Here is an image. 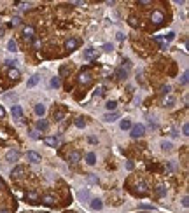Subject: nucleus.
<instances>
[{"label":"nucleus","mask_w":189,"mask_h":213,"mask_svg":"<svg viewBox=\"0 0 189 213\" xmlns=\"http://www.w3.org/2000/svg\"><path fill=\"white\" fill-rule=\"evenodd\" d=\"M144 133H145L144 124H135V126H131V138H142Z\"/></svg>","instance_id":"f257e3e1"},{"label":"nucleus","mask_w":189,"mask_h":213,"mask_svg":"<svg viewBox=\"0 0 189 213\" xmlns=\"http://www.w3.org/2000/svg\"><path fill=\"white\" fill-rule=\"evenodd\" d=\"M151 21H152V25L159 26L161 23L165 21V14H163V12H159V11H154L152 14H151Z\"/></svg>","instance_id":"f03ea898"},{"label":"nucleus","mask_w":189,"mask_h":213,"mask_svg":"<svg viewBox=\"0 0 189 213\" xmlns=\"http://www.w3.org/2000/svg\"><path fill=\"white\" fill-rule=\"evenodd\" d=\"M23 37H25V40H33L35 37V28L33 26H30V25H26V26H23Z\"/></svg>","instance_id":"7ed1b4c3"},{"label":"nucleus","mask_w":189,"mask_h":213,"mask_svg":"<svg viewBox=\"0 0 189 213\" xmlns=\"http://www.w3.org/2000/svg\"><path fill=\"white\" fill-rule=\"evenodd\" d=\"M91 72L89 70H82L81 73H79V77H77V80L81 82V84H89L91 82Z\"/></svg>","instance_id":"20e7f679"},{"label":"nucleus","mask_w":189,"mask_h":213,"mask_svg":"<svg viewBox=\"0 0 189 213\" xmlns=\"http://www.w3.org/2000/svg\"><path fill=\"white\" fill-rule=\"evenodd\" d=\"M40 201H42V205H46V206H53L56 203V198L54 196H51V194H44L40 198Z\"/></svg>","instance_id":"39448f33"},{"label":"nucleus","mask_w":189,"mask_h":213,"mask_svg":"<svg viewBox=\"0 0 189 213\" xmlns=\"http://www.w3.org/2000/svg\"><path fill=\"white\" fill-rule=\"evenodd\" d=\"M126 77H128V68L119 66L117 70H116V79H117V80H124Z\"/></svg>","instance_id":"423d86ee"},{"label":"nucleus","mask_w":189,"mask_h":213,"mask_svg":"<svg viewBox=\"0 0 189 213\" xmlns=\"http://www.w3.org/2000/svg\"><path fill=\"white\" fill-rule=\"evenodd\" d=\"M26 159L30 161V163H40V154H37V152H33V150H30V152H26Z\"/></svg>","instance_id":"0eeeda50"},{"label":"nucleus","mask_w":189,"mask_h":213,"mask_svg":"<svg viewBox=\"0 0 189 213\" xmlns=\"http://www.w3.org/2000/svg\"><path fill=\"white\" fill-rule=\"evenodd\" d=\"M79 161H81V152L74 150V152H70L68 154V163L70 164H77Z\"/></svg>","instance_id":"6e6552de"},{"label":"nucleus","mask_w":189,"mask_h":213,"mask_svg":"<svg viewBox=\"0 0 189 213\" xmlns=\"http://www.w3.org/2000/svg\"><path fill=\"white\" fill-rule=\"evenodd\" d=\"M25 166H16V168H14L12 170V173H11V177L12 178H21L23 177V175H25Z\"/></svg>","instance_id":"1a4fd4ad"},{"label":"nucleus","mask_w":189,"mask_h":213,"mask_svg":"<svg viewBox=\"0 0 189 213\" xmlns=\"http://www.w3.org/2000/svg\"><path fill=\"white\" fill-rule=\"evenodd\" d=\"M135 189H137V194H138V196H145L147 194V184L145 182H138V184L135 185Z\"/></svg>","instance_id":"9d476101"},{"label":"nucleus","mask_w":189,"mask_h":213,"mask_svg":"<svg viewBox=\"0 0 189 213\" xmlns=\"http://www.w3.org/2000/svg\"><path fill=\"white\" fill-rule=\"evenodd\" d=\"M77 46H79V40H77V39H68V40H67V44H65V47H67L68 51L77 49Z\"/></svg>","instance_id":"9b49d317"},{"label":"nucleus","mask_w":189,"mask_h":213,"mask_svg":"<svg viewBox=\"0 0 189 213\" xmlns=\"http://www.w3.org/2000/svg\"><path fill=\"white\" fill-rule=\"evenodd\" d=\"M44 143L49 145V147H56V145L60 143V140H58L56 136H47V138H44Z\"/></svg>","instance_id":"f8f14e48"},{"label":"nucleus","mask_w":189,"mask_h":213,"mask_svg":"<svg viewBox=\"0 0 189 213\" xmlns=\"http://www.w3.org/2000/svg\"><path fill=\"white\" fill-rule=\"evenodd\" d=\"M5 159L7 161H16V159H19V152L18 150H9L5 154Z\"/></svg>","instance_id":"ddd939ff"},{"label":"nucleus","mask_w":189,"mask_h":213,"mask_svg":"<svg viewBox=\"0 0 189 213\" xmlns=\"http://www.w3.org/2000/svg\"><path fill=\"white\" fill-rule=\"evenodd\" d=\"M7 75H9L11 80H18V79H19V70H18V68H11Z\"/></svg>","instance_id":"4468645a"},{"label":"nucleus","mask_w":189,"mask_h":213,"mask_svg":"<svg viewBox=\"0 0 189 213\" xmlns=\"http://www.w3.org/2000/svg\"><path fill=\"white\" fill-rule=\"evenodd\" d=\"M91 208L98 211V210H102V208H103V203H102L100 199H91Z\"/></svg>","instance_id":"2eb2a0df"},{"label":"nucleus","mask_w":189,"mask_h":213,"mask_svg":"<svg viewBox=\"0 0 189 213\" xmlns=\"http://www.w3.org/2000/svg\"><path fill=\"white\" fill-rule=\"evenodd\" d=\"M11 112H12V117H14V119H21V114H23V112H21V106L19 105H14Z\"/></svg>","instance_id":"dca6fc26"},{"label":"nucleus","mask_w":189,"mask_h":213,"mask_svg":"<svg viewBox=\"0 0 189 213\" xmlns=\"http://www.w3.org/2000/svg\"><path fill=\"white\" fill-rule=\"evenodd\" d=\"M49 128V122L44 121V119H39L37 121V129H40V131H46V129Z\"/></svg>","instance_id":"f3484780"},{"label":"nucleus","mask_w":189,"mask_h":213,"mask_svg":"<svg viewBox=\"0 0 189 213\" xmlns=\"http://www.w3.org/2000/svg\"><path fill=\"white\" fill-rule=\"evenodd\" d=\"M26 199L28 201H39V194H37V191H28L26 192Z\"/></svg>","instance_id":"a211bd4d"},{"label":"nucleus","mask_w":189,"mask_h":213,"mask_svg":"<svg viewBox=\"0 0 189 213\" xmlns=\"http://www.w3.org/2000/svg\"><path fill=\"white\" fill-rule=\"evenodd\" d=\"M156 196H158V198H165V196H166V187H165V185H158Z\"/></svg>","instance_id":"6ab92c4d"},{"label":"nucleus","mask_w":189,"mask_h":213,"mask_svg":"<svg viewBox=\"0 0 189 213\" xmlns=\"http://www.w3.org/2000/svg\"><path fill=\"white\" fill-rule=\"evenodd\" d=\"M117 117H119V114H117V112H112V114L109 112V114H107V115L103 117V121H107V122H114L116 119H117Z\"/></svg>","instance_id":"aec40b11"},{"label":"nucleus","mask_w":189,"mask_h":213,"mask_svg":"<svg viewBox=\"0 0 189 213\" xmlns=\"http://www.w3.org/2000/svg\"><path fill=\"white\" fill-rule=\"evenodd\" d=\"M7 49L11 51V52H16V51H18V44H16L14 39H11V40L7 42Z\"/></svg>","instance_id":"412c9836"},{"label":"nucleus","mask_w":189,"mask_h":213,"mask_svg":"<svg viewBox=\"0 0 189 213\" xmlns=\"http://www.w3.org/2000/svg\"><path fill=\"white\" fill-rule=\"evenodd\" d=\"M35 114H37V115H40V117H42V115L46 114V106H44V105H40V103H39V105H35Z\"/></svg>","instance_id":"4be33fe9"},{"label":"nucleus","mask_w":189,"mask_h":213,"mask_svg":"<svg viewBox=\"0 0 189 213\" xmlns=\"http://www.w3.org/2000/svg\"><path fill=\"white\" fill-rule=\"evenodd\" d=\"M96 56V51L95 49H86L84 51V58H86V59H91V58H95Z\"/></svg>","instance_id":"5701e85b"},{"label":"nucleus","mask_w":189,"mask_h":213,"mask_svg":"<svg viewBox=\"0 0 189 213\" xmlns=\"http://www.w3.org/2000/svg\"><path fill=\"white\" fill-rule=\"evenodd\" d=\"M86 163H88V164H91V166H93V164L96 163V156H95L93 152H89V154L86 156Z\"/></svg>","instance_id":"b1692460"},{"label":"nucleus","mask_w":189,"mask_h":213,"mask_svg":"<svg viewBox=\"0 0 189 213\" xmlns=\"http://www.w3.org/2000/svg\"><path fill=\"white\" fill-rule=\"evenodd\" d=\"M79 199H81V201H88V199H89V192H88V189H82V191L79 192Z\"/></svg>","instance_id":"393cba45"},{"label":"nucleus","mask_w":189,"mask_h":213,"mask_svg":"<svg viewBox=\"0 0 189 213\" xmlns=\"http://www.w3.org/2000/svg\"><path fill=\"white\" fill-rule=\"evenodd\" d=\"M39 79H40L39 75H33V77H30V79H28V82H26V86H28V87H33V86L39 82Z\"/></svg>","instance_id":"a878e982"},{"label":"nucleus","mask_w":189,"mask_h":213,"mask_svg":"<svg viewBox=\"0 0 189 213\" xmlns=\"http://www.w3.org/2000/svg\"><path fill=\"white\" fill-rule=\"evenodd\" d=\"M93 94H95V96H103V94H105V86H98Z\"/></svg>","instance_id":"bb28decb"},{"label":"nucleus","mask_w":189,"mask_h":213,"mask_svg":"<svg viewBox=\"0 0 189 213\" xmlns=\"http://www.w3.org/2000/svg\"><path fill=\"white\" fill-rule=\"evenodd\" d=\"M105 106H107V110L110 112V110H116V106H117V103H116L114 100H110V101H107V103H105Z\"/></svg>","instance_id":"cd10ccee"},{"label":"nucleus","mask_w":189,"mask_h":213,"mask_svg":"<svg viewBox=\"0 0 189 213\" xmlns=\"http://www.w3.org/2000/svg\"><path fill=\"white\" fill-rule=\"evenodd\" d=\"M9 25H11V26H19V25H21V18H19V16H14Z\"/></svg>","instance_id":"c85d7f7f"},{"label":"nucleus","mask_w":189,"mask_h":213,"mask_svg":"<svg viewBox=\"0 0 189 213\" xmlns=\"http://www.w3.org/2000/svg\"><path fill=\"white\" fill-rule=\"evenodd\" d=\"M60 86H61V82H60V79H58V77H53V79H51V87L58 89Z\"/></svg>","instance_id":"c756f323"},{"label":"nucleus","mask_w":189,"mask_h":213,"mask_svg":"<svg viewBox=\"0 0 189 213\" xmlns=\"http://www.w3.org/2000/svg\"><path fill=\"white\" fill-rule=\"evenodd\" d=\"M63 117H65V112L63 110H58V112H54V121H63Z\"/></svg>","instance_id":"7c9ffc66"},{"label":"nucleus","mask_w":189,"mask_h":213,"mask_svg":"<svg viewBox=\"0 0 189 213\" xmlns=\"http://www.w3.org/2000/svg\"><path fill=\"white\" fill-rule=\"evenodd\" d=\"M131 128V122L128 121V119H123L121 121V129H130Z\"/></svg>","instance_id":"2f4dec72"},{"label":"nucleus","mask_w":189,"mask_h":213,"mask_svg":"<svg viewBox=\"0 0 189 213\" xmlns=\"http://www.w3.org/2000/svg\"><path fill=\"white\" fill-rule=\"evenodd\" d=\"M75 126H77V128H84V126H86V122H84L82 117H77V119H75Z\"/></svg>","instance_id":"473e14b6"},{"label":"nucleus","mask_w":189,"mask_h":213,"mask_svg":"<svg viewBox=\"0 0 189 213\" xmlns=\"http://www.w3.org/2000/svg\"><path fill=\"white\" fill-rule=\"evenodd\" d=\"M173 39H175V33H173V32H168L166 35H165V40H166V44H168V42H172Z\"/></svg>","instance_id":"72a5a7b5"},{"label":"nucleus","mask_w":189,"mask_h":213,"mask_svg":"<svg viewBox=\"0 0 189 213\" xmlns=\"http://www.w3.org/2000/svg\"><path fill=\"white\" fill-rule=\"evenodd\" d=\"M170 91H172V89H170V86H163V87L159 89V93L163 94V96H165V94H168Z\"/></svg>","instance_id":"f704fd0d"},{"label":"nucleus","mask_w":189,"mask_h":213,"mask_svg":"<svg viewBox=\"0 0 189 213\" xmlns=\"http://www.w3.org/2000/svg\"><path fill=\"white\" fill-rule=\"evenodd\" d=\"M103 51L105 52H112L114 51V46L112 44H103Z\"/></svg>","instance_id":"c9c22d12"},{"label":"nucleus","mask_w":189,"mask_h":213,"mask_svg":"<svg viewBox=\"0 0 189 213\" xmlns=\"http://www.w3.org/2000/svg\"><path fill=\"white\" fill-rule=\"evenodd\" d=\"M128 21H130V26H133V28H135V26L138 25V23H137V18H135V16H130V19H128Z\"/></svg>","instance_id":"e433bc0d"},{"label":"nucleus","mask_w":189,"mask_h":213,"mask_svg":"<svg viewBox=\"0 0 189 213\" xmlns=\"http://www.w3.org/2000/svg\"><path fill=\"white\" fill-rule=\"evenodd\" d=\"M16 5L21 9H30V4H26V2H16Z\"/></svg>","instance_id":"4c0bfd02"},{"label":"nucleus","mask_w":189,"mask_h":213,"mask_svg":"<svg viewBox=\"0 0 189 213\" xmlns=\"http://www.w3.org/2000/svg\"><path fill=\"white\" fill-rule=\"evenodd\" d=\"M161 147H163V150H172V143H170V142H163V143H161Z\"/></svg>","instance_id":"58836bf2"},{"label":"nucleus","mask_w":189,"mask_h":213,"mask_svg":"<svg viewBox=\"0 0 189 213\" xmlns=\"http://www.w3.org/2000/svg\"><path fill=\"white\" fill-rule=\"evenodd\" d=\"M88 182H89V184H98V177H95V175H89V177H88Z\"/></svg>","instance_id":"ea45409f"},{"label":"nucleus","mask_w":189,"mask_h":213,"mask_svg":"<svg viewBox=\"0 0 189 213\" xmlns=\"http://www.w3.org/2000/svg\"><path fill=\"white\" fill-rule=\"evenodd\" d=\"M67 73H68V66H65V65H63L61 68H60V75H67Z\"/></svg>","instance_id":"a19ab883"},{"label":"nucleus","mask_w":189,"mask_h":213,"mask_svg":"<svg viewBox=\"0 0 189 213\" xmlns=\"http://www.w3.org/2000/svg\"><path fill=\"white\" fill-rule=\"evenodd\" d=\"M182 135H186V136L189 135V124H184L182 126Z\"/></svg>","instance_id":"79ce46f5"},{"label":"nucleus","mask_w":189,"mask_h":213,"mask_svg":"<svg viewBox=\"0 0 189 213\" xmlns=\"http://www.w3.org/2000/svg\"><path fill=\"white\" fill-rule=\"evenodd\" d=\"M182 206H184V208H187V206H189V198H187V196H184V198H182Z\"/></svg>","instance_id":"37998d69"},{"label":"nucleus","mask_w":189,"mask_h":213,"mask_svg":"<svg viewBox=\"0 0 189 213\" xmlns=\"http://www.w3.org/2000/svg\"><path fill=\"white\" fill-rule=\"evenodd\" d=\"M30 138H32V140H37V138H39V133L32 129V131H30Z\"/></svg>","instance_id":"c03bdc74"},{"label":"nucleus","mask_w":189,"mask_h":213,"mask_svg":"<svg viewBox=\"0 0 189 213\" xmlns=\"http://www.w3.org/2000/svg\"><path fill=\"white\" fill-rule=\"evenodd\" d=\"M140 208H142V210H152V206L147 205V203H142V205H140Z\"/></svg>","instance_id":"a18cd8bd"},{"label":"nucleus","mask_w":189,"mask_h":213,"mask_svg":"<svg viewBox=\"0 0 189 213\" xmlns=\"http://www.w3.org/2000/svg\"><path fill=\"white\" fill-rule=\"evenodd\" d=\"M180 82H182V84H187V72H184V75H182V79H180Z\"/></svg>","instance_id":"49530a36"},{"label":"nucleus","mask_w":189,"mask_h":213,"mask_svg":"<svg viewBox=\"0 0 189 213\" xmlns=\"http://www.w3.org/2000/svg\"><path fill=\"white\" fill-rule=\"evenodd\" d=\"M116 39H117L119 42H123V40H124V35H123V33L119 32V33H116Z\"/></svg>","instance_id":"de8ad7c7"},{"label":"nucleus","mask_w":189,"mask_h":213,"mask_svg":"<svg viewBox=\"0 0 189 213\" xmlns=\"http://www.w3.org/2000/svg\"><path fill=\"white\" fill-rule=\"evenodd\" d=\"M138 5H151L149 0H138Z\"/></svg>","instance_id":"09e8293b"},{"label":"nucleus","mask_w":189,"mask_h":213,"mask_svg":"<svg viewBox=\"0 0 189 213\" xmlns=\"http://www.w3.org/2000/svg\"><path fill=\"white\" fill-rule=\"evenodd\" d=\"M165 105H168V106H172L173 105V98H172V96H170V98L166 100V101H165Z\"/></svg>","instance_id":"8fccbe9b"},{"label":"nucleus","mask_w":189,"mask_h":213,"mask_svg":"<svg viewBox=\"0 0 189 213\" xmlns=\"http://www.w3.org/2000/svg\"><path fill=\"white\" fill-rule=\"evenodd\" d=\"M126 168H128V170L131 171V170H133V168H135V164H133V163H131V161H128V163H126Z\"/></svg>","instance_id":"3c124183"},{"label":"nucleus","mask_w":189,"mask_h":213,"mask_svg":"<svg viewBox=\"0 0 189 213\" xmlns=\"http://www.w3.org/2000/svg\"><path fill=\"white\" fill-rule=\"evenodd\" d=\"M5 117V110H4V106L0 105V119H4Z\"/></svg>","instance_id":"603ef678"},{"label":"nucleus","mask_w":189,"mask_h":213,"mask_svg":"<svg viewBox=\"0 0 189 213\" xmlns=\"http://www.w3.org/2000/svg\"><path fill=\"white\" fill-rule=\"evenodd\" d=\"M161 49L166 51V49H168V44H166V42H161Z\"/></svg>","instance_id":"864d4df0"},{"label":"nucleus","mask_w":189,"mask_h":213,"mask_svg":"<svg viewBox=\"0 0 189 213\" xmlns=\"http://www.w3.org/2000/svg\"><path fill=\"white\" fill-rule=\"evenodd\" d=\"M33 46L35 47H40V40H33Z\"/></svg>","instance_id":"5fc2aeb1"},{"label":"nucleus","mask_w":189,"mask_h":213,"mask_svg":"<svg viewBox=\"0 0 189 213\" xmlns=\"http://www.w3.org/2000/svg\"><path fill=\"white\" fill-rule=\"evenodd\" d=\"M0 189H5V184H4V180L0 178Z\"/></svg>","instance_id":"6e6d98bb"},{"label":"nucleus","mask_w":189,"mask_h":213,"mask_svg":"<svg viewBox=\"0 0 189 213\" xmlns=\"http://www.w3.org/2000/svg\"><path fill=\"white\" fill-rule=\"evenodd\" d=\"M0 213H9V211H7V210H0Z\"/></svg>","instance_id":"4d7b16f0"},{"label":"nucleus","mask_w":189,"mask_h":213,"mask_svg":"<svg viewBox=\"0 0 189 213\" xmlns=\"http://www.w3.org/2000/svg\"><path fill=\"white\" fill-rule=\"evenodd\" d=\"M0 37H2V26H0Z\"/></svg>","instance_id":"13d9d810"}]
</instances>
